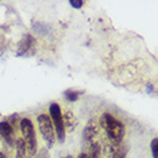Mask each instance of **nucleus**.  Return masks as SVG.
Masks as SVG:
<instances>
[{
  "mask_svg": "<svg viewBox=\"0 0 158 158\" xmlns=\"http://www.w3.org/2000/svg\"><path fill=\"white\" fill-rule=\"evenodd\" d=\"M70 5L75 8H81L84 5L83 0H70Z\"/></svg>",
  "mask_w": 158,
  "mask_h": 158,
  "instance_id": "15",
  "label": "nucleus"
},
{
  "mask_svg": "<svg viewBox=\"0 0 158 158\" xmlns=\"http://www.w3.org/2000/svg\"><path fill=\"white\" fill-rule=\"evenodd\" d=\"M65 158H73V157H72L71 155H69V156H67V157H65Z\"/></svg>",
  "mask_w": 158,
  "mask_h": 158,
  "instance_id": "18",
  "label": "nucleus"
},
{
  "mask_svg": "<svg viewBox=\"0 0 158 158\" xmlns=\"http://www.w3.org/2000/svg\"><path fill=\"white\" fill-rule=\"evenodd\" d=\"M98 135V127L93 122H89L84 130V139L87 142H95V138Z\"/></svg>",
  "mask_w": 158,
  "mask_h": 158,
  "instance_id": "7",
  "label": "nucleus"
},
{
  "mask_svg": "<svg viewBox=\"0 0 158 158\" xmlns=\"http://www.w3.org/2000/svg\"><path fill=\"white\" fill-rule=\"evenodd\" d=\"M100 125L102 126L112 143L119 144L123 141L125 136V125L111 112H103L100 118Z\"/></svg>",
  "mask_w": 158,
  "mask_h": 158,
  "instance_id": "1",
  "label": "nucleus"
},
{
  "mask_svg": "<svg viewBox=\"0 0 158 158\" xmlns=\"http://www.w3.org/2000/svg\"><path fill=\"white\" fill-rule=\"evenodd\" d=\"M81 93H83V92L76 91V89L70 88V89H67V91L64 92V96H65V99H67L68 101L75 102V101H77V100L79 99V96L81 95Z\"/></svg>",
  "mask_w": 158,
  "mask_h": 158,
  "instance_id": "11",
  "label": "nucleus"
},
{
  "mask_svg": "<svg viewBox=\"0 0 158 158\" xmlns=\"http://www.w3.org/2000/svg\"><path fill=\"white\" fill-rule=\"evenodd\" d=\"M20 128L22 132V139L25 142V146L28 148V151L30 152L32 157L36 155L37 149H38V141H37V134L35 131L33 123L31 119L23 118L20 122Z\"/></svg>",
  "mask_w": 158,
  "mask_h": 158,
  "instance_id": "2",
  "label": "nucleus"
},
{
  "mask_svg": "<svg viewBox=\"0 0 158 158\" xmlns=\"http://www.w3.org/2000/svg\"><path fill=\"white\" fill-rule=\"evenodd\" d=\"M33 47H35V38L31 35H25L19 44L17 56H23L28 54V52L30 49H33Z\"/></svg>",
  "mask_w": 158,
  "mask_h": 158,
  "instance_id": "6",
  "label": "nucleus"
},
{
  "mask_svg": "<svg viewBox=\"0 0 158 158\" xmlns=\"http://www.w3.org/2000/svg\"><path fill=\"white\" fill-rule=\"evenodd\" d=\"M37 123H38V127H39V131L40 133H41L44 141L46 142L47 149L53 148L54 144H55L56 134L54 126L52 124V120L49 118V115H47V114H40L37 117Z\"/></svg>",
  "mask_w": 158,
  "mask_h": 158,
  "instance_id": "3",
  "label": "nucleus"
},
{
  "mask_svg": "<svg viewBox=\"0 0 158 158\" xmlns=\"http://www.w3.org/2000/svg\"><path fill=\"white\" fill-rule=\"evenodd\" d=\"M0 158H6V156H5V154L2 151H0Z\"/></svg>",
  "mask_w": 158,
  "mask_h": 158,
  "instance_id": "17",
  "label": "nucleus"
},
{
  "mask_svg": "<svg viewBox=\"0 0 158 158\" xmlns=\"http://www.w3.org/2000/svg\"><path fill=\"white\" fill-rule=\"evenodd\" d=\"M16 158H32L28 148L25 146V142L22 138H17L16 140Z\"/></svg>",
  "mask_w": 158,
  "mask_h": 158,
  "instance_id": "8",
  "label": "nucleus"
},
{
  "mask_svg": "<svg viewBox=\"0 0 158 158\" xmlns=\"http://www.w3.org/2000/svg\"><path fill=\"white\" fill-rule=\"evenodd\" d=\"M49 118H51L52 124L55 130L56 138L59 139L60 142L63 143L65 141V127H64L62 110H61L59 103L53 102L49 106Z\"/></svg>",
  "mask_w": 158,
  "mask_h": 158,
  "instance_id": "4",
  "label": "nucleus"
},
{
  "mask_svg": "<svg viewBox=\"0 0 158 158\" xmlns=\"http://www.w3.org/2000/svg\"><path fill=\"white\" fill-rule=\"evenodd\" d=\"M88 158H101V147L98 142H92L89 144V154Z\"/></svg>",
  "mask_w": 158,
  "mask_h": 158,
  "instance_id": "10",
  "label": "nucleus"
},
{
  "mask_svg": "<svg viewBox=\"0 0 158 158\" xmlns=\"http://www.w3.org/2000/svg\"><path fill=\"white\" fill-rule=\"evenodd\" d=\"M0 136L4 139V141L9 147H14L16 144L17 138L15 134V130L8 120L0 122Z\"/></svg>",
  "mask_w": 158,
  "mask_h": 158,
  "instance_id": "5",
  "label": "nucleus"
},
{
  "mask_svg": "<svg viewBox=\"0 0 158 158\" xmlns=\"http://www.w3.org/2000/svg\"><path fill=\"white\" fill-rule=\"evenodd\" d=\"M125 155H126V149L125 147H118L114 154L111 156V158H125Z\"/></svg>",
  "mask_w": 158,
  "mask_h": 158,
  "instance_id": "12",
  "label": "nucleus"
},
{
  "mask_svg": "<svg viewBox=\"0 0 158 158\" xmlns=\"http://www.w3.org/2000/svg\"><path fill=\"white\" fill-rule=\"evenodd\" d=\"M151 152H152V157L158 158V138H155L151 141Z\"/></svg>",
  "mask_w": 158,
  "mask_h": 158,
  "instance_id": "13",
  "label": "nucleus"
},
{
  "mask_svg": "<svg viewBox=\"0 0 158 158\" xmlns=\"http://www.w3.org/2000/svg\"><path fill=\"white\" fill-rule=\"evenodd\" d=\"M37 158H51L49 157V152H48L47 148H43V149H40L39 154H38Z\"/></svg>",
  "mask_w": 158,
  "mask_h": 158,
  "instance_id": "14",
  "label": "nucleus"
},
{
  "mask_svg": "<svg viewBox=\"0 0 158 158\" xmlns=\"http://www.w3.org/2000/svg\"><path fill=\"white\" fill-rule=\"evenodd\" d=\"M63 123H64V127L65 130L71 131L75 128V126L77 125V120H76L75 115L72 114L71 111H67L63 116Z\"/></svg>",
  "mask_w": 158,
  "mask_h": 158,
  "instance_id": "9",
  "label": "nucleus"
},
{
  "mask_svg": "<svg viewBox=\"0 0 158 158\" xmlns=\"http://www.w3.org/2000/svg\"><path fill=\"white\" fill-rule=\"evenodd\" d=\"M78 158H88V156H87V154H85V152H84V154L79 155Z\"/></svg>",
  "mask_w": 158,
  "mask_h": 158,
  "instance_id": "16",
  "label": "nucleus"
}]
</instances>
